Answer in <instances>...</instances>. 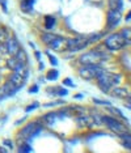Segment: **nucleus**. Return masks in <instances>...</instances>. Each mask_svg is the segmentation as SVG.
<instances>
[{
    "label": "nucleus",
    "instance_id": "1",
    "mask_svg": "<svg viewBox=\"0 0 131 153\" xmlns=\"http://www.w3.org/2000/svg\"><path fill=\"white\" fill-rule=\"evenodd\" d=\"M96 79H97V84L100 86V89L104 93H108L109 94L110 90L114 88V86H118L121 80H122V76L117 75V74H112V72L104 69Z\"/></svg>",
    "mask_w": 131,
    "mask_h": 153
},
{
    "label": "nucleus",
    "instance_id": "2",
    "mask_svg": "<svg viewBox=\"0 0 131 153\" xmlns=\"http://www.w3.org/2000/svg\"><path fill=\"white\" fill-rule=\"evenodd\" d=\"M104 71V68L100 65V63L95 64H81V67H79L77 74L81 79L84 80H93Z\"/></svg>",
    "mask_w": 131,
    "mask_h": 153
},
{
    "label": "nucleus",
    "instance_id": "3",
    "mask_svg": "<svg viewBox=\"0 0 131 153\" xmlns=\"http://www.w3.org/2000/svg\"><path fill=\"white\" fill-rule=\"evenodd\" d=\"M104 45L108 50L115 51V50H119V48L127 46V45H130V41H126L125 38L121 36V33H112L104 39Z\"/></svg>",
    "mask_w": 131,
    "mask_h": 153
},
{
    "label": "nucleus",
    "instance_id": "4",
    "mask_svg": "<svg viewBox=\"0 0 131 153\" xmlns=\"http://www.w3.org/2000/svg\"><path fill=\"white\" fill-rule=\"evenodd\" d=\"M102 124H105L110 131L115 132V134H118V135L122 134V132L130 131L127 123H123L122 120L117 119V118L113 115H102Z\"/></svg>",
    "mask_w": 131,
    "mask_h": 153
},
{
    "label": "nucleus",
    "instance_id": "5",
    "mask_svg": "<svg viewBox=\"0 0 131 153\" xmlns=\"http://www.w3.org/2000/svg\"><path fill=\"white\" fill-rule=\"evenodd\" d=\"M106 59H108V55L105 53L98 50H91L81 54L77 60L80 64H95V63H100L101 60H106Z\"/></svg>",
    "mask_w": 131,
    "mask_h": 153
},
{
    "label": "nucleus",
    "instance_id": "6",
    "mask_svg": "<svg viewBox=\"0 0 131 153\" xmlns=\"http://www.w3.org/2000/svg\"><path fill=\"white\" fill-rule=\"evenodd\" d=\"M88 45H89L88 37L77 36L75 38H68V39H66V50L70 51V53H76L79 50H84Z\"/></svg>",
    "mask_w": 131,
    "mask_h": 153
},
{
    "label": "nucleus",
    "instance_id": "7",
    "mask_svg": "<svg viewBox=\"0 0 131 153\" xmlns=\"http://www.w3.org/2000/svg\"><path fill=\"white\" fill-rule=\"evenodd\" d=\"M39 130H41V123L39 122H37V120L30 122V123H28L25 127H22L21 130H20L17 137H19L20 140H22V141H26L29 137L34 136V135H36Z\"/></svg>",
    "mask_w": 131,
    "mask_h": 153
},
{
    "label": "nucleus",
    "instance_id": "8",
    "mask_svg": "<svg viewBox=\"0 0 131 153\" xmlns=\"http://www.w3.org/2000/svg\"><path fill=\"white\" fill-rule=\"evenodd\" d=\"M122 20V12L114 11V9H109L108 16H106V29H113V27L118 26V24Z\"/></svg>",
    "mask_w": 131,
    "mask_h": 153
},
{
    "label": "nucleus",
    "instance_id": "9",
    "mask_svg": "<svg viewBox=\"0 0 131 153\" xmlns=\"http://www.w3.org/2000/svg\"><path fill=\"white\" fill-rule=\"evenodd\" d=\"M4 43L7 46V54H8L9 56H15V55L19 53L20 48H21L19 41H17V38L15 36H8V38L5 39Z\"/></svg>",
    "mask_w": 131,
    "mask_h": 153
},
{
    "label": "nucleus",
    "instance_id": "10",
    "mask_svg": "<svg viewBox=\"0 0 131 153\" xmlns=\"http://www.w3.org/2000/svg\"><path fill=\"white\" fill-rule=\"evenodd\" d=\"M17 89L15 85H12L9 81H7L5 84H3L0 86V100L1 98H5V97H11L13 94H16L17 93Z\"/></svg>",
    "mask_w": 131,
    "mask_h": 153
},
{
    "label": "nucleus",
    "instance_id": "11",
    "mask_svg": "<svg viewBox=\"0 0 131 153\" xmlns=\"http://www.w3.org/2000/svg\"><path fill=\"white\" fill-rule=\"evenodd\" d=\"M109 94H112L115 98H122V100H129L130 98V92L126 88H119V86H114L110 90Z\"/></svg>",
    "mask_w": 131,
    "mask_h": 153
},
{
    "label": "nucleus",
    "instance_id": "12",
    "mask_svg": "<svg viewBox=\"0 0 131 153\" xmlns=\"http://www.w3.org/2000/svg\"><path fill=\"white\" fill-rule=\"evenodd\" d=\"M8 81L11 82L12 85H15L17 89H21L22 86L25 85L26 79H25V77H22L21 75H19V74H15V72H12V75L9 76V79H8Z\"/></svg>",
    "mask_w": 131,
    "mask_h": 153
},
{
    "label": "nucleus",
    "instance_id": "13",
    "mask_svg": "<svg viewBox=\"0 0 131 153\" xmlns=\"http://www.w3.org/2000/svg\"><path fill=\"white\" fill-rule=\"evenodd\" d=\"M76 123L80 128H84V127H92L93 126V118L92 115H85V114H81L80 117L76 118Z\"/></svg>",
    "mask_w": 131,
    "mask_h": 153
},
{
    "label": "nucleus",
    "instance_id": "14",
    "mask_svg": "<svg viewBox=\"0 0 131 153\" xmlns=\"http://www.w3.org/2000/svg\"><path fill=\"white\" fill-rule=\"evenodd\" d=\"M59 117H62L59 111H57V113H49V114H46V115L42 117V122L46 124V126H54Z\"/></svg>",
    "mask_w": 131,
    "mask_h": 153
},
{
    "label": "nucleus",
    "instance_id": "15",
    "mask_svg": "<svg viewBox=\"0 0 131 153\" xmlns=\"http://www.w3.org/2000/svg\"><path fill=\"white\" fill-rule=\"evenodd\" d=\"M49 47L53 48V50H55V51H60L62 48H66V38L57 36L54 38L53 42L49 45Z\"/></svg>",
    "mask_w": 131,
    "mask_h": 153
},
{
    "label": "nucleus",
    "instance_id": "16",
    "mask_svg": "<svg viewBox=\"0 0 131 153\" xmlns=\"http://www.w3.org/2000/svg\"><path fill=\"white\" fill-rule=\"evenodd\" d=\"M34 3H36V0H21V3H20V8H21L22 12L30 13L33 11Z\"/></svg>",
    "mask_w": 131,
    "mask_h": 153
},
{
    "label": "nucleus",
    "instance_id": "17",
    "mask_svg": "<svg viewBox=\"0 0 131 153\" xmlns=\"http://www.w3.org/2000/svg\"><path fill=\"white\" fill-rule=\"evenodd\" d=\"M119 137H121V140H122L123 147L126 149H131V134H130V131L119 134Z\"/></svg>",
    "mask_w": 131,
    "mask_h": 153
},
{
    "label": "nucleus",
    "instance_id": "18",
    "mask_svg": "<svg viewBox=\"0 0 131 153\" xmlns=\"http://www.w3.org/2000/svg\"><path fill=\"white\" fill-rule=\"evenodd\" d=\"M106 107H108L109 113H112V114H113V117H115V118H121V119L125 122V123H127V122H129V119H127V118H126L125 115H123L122 111H121L119 109H117V107L112 106V105H109V106H106Z\"/></svg>",
    "mask_w": 131,
    "mask_h": 153
},
{
    "label": "nucleus",
    "instance_id": "19",
    "mask_svg": "<svg viewBox=\"0 0 131 153\" xmlns=\"http://www.w3.org/2000/svg\"><path fill=\"white\" fill-rule=\"evenodd\" d=\"M109 9H114V11H123V0H108Z\"/></svg>",
    "mask_w": 131,
    "mask_h": 153
},
{
    "label": "nucleus",
    "instance_id": "20",
    "mask_svg": "<svg viewBox=\"0 0 131 153\" xmlns=\"http://www.w3.org/2000/svg\"><path fill=\"white\" fill-rule=\"evenodd\" d=\"M13 72L21 75L22 77H25V79H28V76H29V69H28L26 64H19L15 69H13Z\"/></svg>",
    "mask_w": 131,
    "mask_h": 153
},
{
    "label": "nucleus",
    "instance_id": "21",
    "mask_svg": "<svg viewBox=\"0 0 131 153\" xmlns=\"http://www.w3.org/2000/svg\"><path fill=\"white\" fill-rule=\"evenodd\" d=\"M106 32H96V33H92L88 36V42L89 43H95V42H98L101 38L105 37Z\"/></svg>",
    "mask_w": 131,
    "mask_h": 153
},
{
    "label": "nucleus",
    "instance_id": "22",
    "mask_svg": "<svg viewBox=\"0 0 131 153\" xmlns=\"http://www.w3.org/2000/svg\"><path fill=\"white\" fill-rule=\"evenodd\" d=\"M55 37H57V36H55V34H51V33H42V34H41V41H42V43H45V45H47V46H49V45L54 41Z\"/></svg>",
    "mask_w": 131,
    "mask_h": 153
},
{
    "label": "nucleus",
    "instance_id": "23",
    "mask_svg": "<svg viewBox=\"0 0 131 153\" xmlns=\"http://www.w3.org/2000/svg\"><path fill=\"white\" fill-rule=\"evenodd\" d=\"M55 22H57L55 17H53V16H46V17H45V27H46L47 30L53 29L54 25H55Z\"/></svg>",
    "mask_w": 131,
    "mask_h": 153
},
{
    "label": "nucleus",
    "instance_id": "24",
    "mask_svg": "<svg viewBox=\"0 0 131 153\" xmlns=\"http://www.w3.org/2000/svg\"><path fill=\"white\" fill-rule=\"evenodd\" d=\"M15 58L19 60V63H21V64H26V60H28V56H26V53L24 50H21L20 48L19 50V53H17L15 55Z\"/></svg>",
    "mask_w": 131,
    "mask_h": 153
},
{
    "label": "nucleus",
    "instance_id": "25",
    "mask_svg": "<svg viewBox=\"0 0 131 153\" xmlns=\"http://www.w3.org/2000/svg\"><path fill=\"white\" fill-rule=\"evenodd\" d=\"M19 64H21V63H19V60H17L15 56H11V58L8 59V60H7V67H8L9 69H12V71H13V69H15Z\"/></svg>",
    "mask_w": 131,
    "mask_h": 153
},
{
    "label": "nucleus",
    "instance_id": "26",
    "mask_svg": "<svg viewBox=\"0 0 131 153\" xmlns=\"http://www.w3.org/2000/svg\"><path fill=\"white\" fill-rule=\"evenodd\" d=\"M9 36V32L5 26H0V43L1 42H5V39L8 38Z\"/></svg>",
    "mask_w": 131,
    "mask_h": 153
},
{
    "label": "nucleus",
    "instance_id": "27",
    "mask_svg": "<svg viewBox=\"0 0 131 153\" xmlns=\"http://www.w3.org/2000/svg\"><path fill=\"white\" fill-rule=\"evenodd\" d=\"M119 33L126 41H130V37H131V29L130 27H123V29H121Z\"/></svg>",
    "mask_w": 131,
    "mask_h": 153
},
{
    "label": "nucleus",
    "instance_id": "28",
    "mask_svg": "<svg viewBox=\"0 0 131 153\" xmlns=\"http://www.w3.org/2000/svg\"><path fill=\"white\" fill-rule=\"evenodd\" d=\"M58 76H59V72H58L57 69H50L46 75V79L47 80H57Z\"/></svg>",
    "mask_w": 131,
    "mask_h": 153
},
{
    "label": "nucleus",
    "instance_id": "29",
    "mask_svg": "<svg viewBox=\"0 0 131 153\" xmlns=\"http://www.w3.org/2000/svg\"><path fill=\"white\" fill-rule=\"evenodd\" d=\"M3 145L7 147L8 149H13V148H15V143H13L11 139H5V140L3 141Z\"/></svg>",
    "mask_w": 131,
    "mask_h": 153
},
{
    "label": "nucleus",
    "instance_id": "30",
    "mask_svg": "<svg viewBox=\"0 0 131 153\" xmlns=\"http://www.w3.org/2000/svg\"><path fill=\"white\" fill-rule=\"evenodd\" d=\"M93 102H95L96 105H102V106H109L110 105V102H108V101L98 100V98H93Z\"/></svg>",
    "mask_w": 131,
    "mask_h": 153
},
{
    "label": "nucleus",
    "instance_id": "31",
    "mask_svg": "<svg viewBox=\"0 0 131 153\" xmlns=\"http://www.w3.org/2000/svg\"><path fill=\"white\" fill-rule=\"evenodd\" d=\"M57 94H58V96L64 97V96H67V94H68V90H67V89H64V88H57Z\"/></svg>",
    "mask_w": 131,
    "mask_h": 153
},
{
    "label": "nucleus",
    "instance_id": "32",
    "mask_svg": "<svg viewBox=\"0 0 131 153\" xmlns=\"http://www.w3.org/2000/svg\"><path fill=\"white\" fill-rule=\"evenodd\" d=\"M38 106H39V103L37 102V101H36V102H34V103H32V105L26 106L25 111H26V113H29V111H32V110H34V109H37V107H38Z\"/></svg>",
    "mask_w": 131,
    "mask_h": 153
},
{
    "label": "nucleus",
    "instance_id": "33",
    "mask_svg": "<svg viewBox=\"0 0 131 153\" xmlns=\"http://www.w3.org/2000/svg\"><path fill=\"white\" fill-rule=\"evenodd\" d=\"M64 101H55V102H51V103H45V107H51V106H57V105H63Z\"/></svg>",
    "mask_w": 131,
    "mask_h": 153
},
{
    "label": "nucleus",
    "instance_id": "34",
    "mask_svg": "<svg viewBox=\"0 0 131 153\" xmlns=\"http://www.w3.org/2000/svg\"><path fill=\"white\" fill-rule=\"evenodd\" d=\"M70 109H71V110L77 111V113H80V114H84L85 111H87V110L84 109V107H81V106H72V107H70Z\"/></svg>",
    "mask_w": 131,
    "mask_h": 153
},
{
    "label": "nucleus",
    "instance_id": "35",
    "mask_svg": "<svg viewBox=\"0 0 131 153\" xmlns=\"http://www.w3.org/2000/svg\"><path fill=\"white\" fill-rule=\"evenodd\" d=\"M63 84L67 85V86H70V88H75V86H76V85L74 84V82H72L71 79H64V80H63Z\"/></svg>",
    "mask_w": 131,
    "mask_h": 153
},
{
    "label": "nucleus",
    "instance_id": "36",
    "mask_svg": "<svg viewBox=\"0 0 131 153\" xmlns=\"http://www.w3.org/2000/svg\"><path fill=\"white\" fill-rule=\"evenodd\" d=\"M37 92H38V85H37V84H34V85H32L29 88V93H30V94H34V93H37Z\"/></svg>",
    "mask_w": 131,
    "mask_h": 153
},
{
    "label": "nucleus",
    "instance_id": "37",
    "mask_svg": "<svg viewBox=\"0 0 131 153\" xmlns=\"http://www.w3.org/2000/svg\"><path fill=\"white\" fill-rule=\"evenodd\" d=\"M47 55H49V58H50V62H51V64L53 65H58V60H57V58L55 56H53L51 54H49V53H46Z\"/></svg>",
    "mask_w": 131,
    "mask_h": 153
},
{
    "label": "nucleus",
    "instance_id": "38",
    "mask_svg": "<svg viewBox=\"0 0 131 153\" xmlns=\"http://www.w3.org/2000/svg\"><path fill=\"white\" fill-rule=\"evenodd\" d=\"M0 53H1V54H7V46H5L4 42L0 43Z\"/></svg>",
    "mask_w": 131,
    "mask_h": 153
},
{
    "label": "nucleus",
    "instance_id": "39",
    "mask_svg": "<svg viewBox=\"0 0 131 153\" xmlns=\"http://www.w3.org/2000/svg\"><path fill=\"white\" fill-rule=\"evenodd\" d=\"M0 4H1V7H3V11L7 12V3L4 1V0H0Z\"/></svg>",
    "mask_w": 131,
    "mask_h": 153
},
{
    "label": "nucleus",
    "instance_id": "40",
    "mask_svg": "<svg viewBox=\"0 0 131 153\" xmlns=\"http://www.w3.org/2000/svg\"><path fill=\"white\" fill-rule=\"evenodd\" d=\"M8 151H9V149L7 147H0V153H7Z\"/></svg>",
    "mask_w": 131,
    "mask_h": 153
},
{
    "label": "nucleus",
    "instance_id": "41",
    "mask_svg": "<svg viewBox=\"0 0 131 153\" xmlns=\"http://www.w3.org/2000/svg\"><path fill=\"white\" fill-rule=\"evenodd\" d=\"M24 120H26V117H25V118H21V119H19V120L16 122V124H21Z\"/></svg>",
    "mask_w": 131,
    "mask_h": 153
},
{
    "label": "nucleus",
    "instance_id": "42",
    "mask_svg": "<svg viewBox=\"0 0 131 153\" xmlns=\"http://www.w3.org/2000/svg\"><path fill=\"white\" fill-rule=\"evenodd\" d=\"M34 55H36V58L38 59V60L41 59V53H39V51H36V53H34Z\"/></svg>",
    "mask_w": 131,
    "mask_h": 153
},
{
    "label": "nucleus",
    "instance_id": "43",
    "mask_svg": "<svg viewBox=\"0 0 131 153\" xmlns=\"http://www.w3.org/2000/svg\"><path fill=\"white\" fill-rule=\"evenodd\" d=\"M130 17H131V13L129 12V13H127V15H126V21H127V22L130 21Z\"/></svg>",
    "mask_w": 131,
    "mask_h": 153
},
{
    "label": "nucleus",
    "instance_id": "44",
    "mask_svg": "<svg viewBox=\"0 0 131 153\" xmlns=\"http://www.w3.org/2000/svg\"><path fill=\"white\" fill-rule=\"evenodd\" d=\"M81 97H83L81 94H75V96H74V98H75V100H80Z\"/></svg>",
    "mask_w": 131,
    "mask_h": 153
}]
</instances>
